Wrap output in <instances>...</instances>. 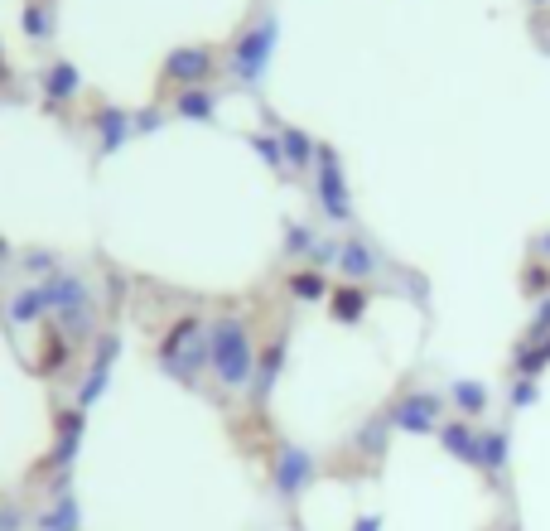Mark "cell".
Returning a JSON list of instances; mask_svg holds the SVG:
<instances>
[{
	"instance_id": "6da1fadb",
	"label": "cell",
	"mask_w": 550,
	"mask_h": 531,
	"mask_svg": "<svg viewBox=\"0 0 550 531\" xmlns=\"http://www.w3.org/2000/svg\"><path fill=\"white\" fill-rule=\"evenodd\" d=\"M256 338L242 314H218L208 319V372L218 377L222 392H251L256 377Z\"/></svg>"
},
{
	"instance_id": "7a4b0ae2",
	"label": "cell",
	"mask_w": 550,
	"mask_h": 531,
	"mask_svg": "<svg viewBox=\"0 0 550 531\" xmlns=\"http://www.w3.org/2000/svg\"><path fill=\"white\" fill-rule=\"evenodd\" d=\"M155 367L174 382H184V387L198 382V372H208V324H203V314H179L169 324L155 343Z\"/></svg>"
},
{
	"instance_id": "3957f363",
	"label": "cell",
	"mask_w": 550,
	"mask_h": 531,
	"mask_svg": "<svg viewBox=\"0 0 550 531\" xmlns=\"http://www.w3.org/2000/svg\"><path fill=\"white\" fill-rule=\"evenodd\" d=\"M275 39H280V20L271 10H261L251 25L237 29V39L227 44V73L237 83H261L266 68H271V54H275Z\"/></svg>"
},
{
	"instance_id": "277c9868",
	"label": "cell",
	"mask_w": 550,
	"mask_h": 531,
	"mask_svg": "<svg viewBox=\"0 0 550 531\" xmlns=\"http://www.w3.org/2000/svg\"><path fill=\"white\" fill-rule=\"evenodd\" d=\"M314 194L329 223H348L353 218V194H348V179H343V160L333 155V145H319V160H314Z\"/></svg>"
},
{
	"instance_id": "5b68a950",
	"label": "cell",
	"mask_w": 550,
	"mask_h": 531,
	"mask_svg": "<svg viewBox=\"0 0 550 531\" xmlns=\"http://www.w3.org/2000/svg\"><path fill=\"white\" fill-rule=\"evenodd\" d=\"M213 68H218V54L208 49V44H179V49H169L165 63H160V83L165 87H208L213 78Z\"/></svg>"
},
{
	"instance_id": "8992f818",
	"label": "cell",
	"mask_w": 550,
	"mask_h": 531,
	"mask_svg": "<svg viewBox=\"0 0 550 531\" xmlns=\"http://www.w3.org/2000/svg\"><path fill=\"white\" fill-rule=\"evenodd\" d=\"M116 353H121V338H116V334H97V338H92V363H87L83 387H78V396H73V406H78V411H87V406H97V401H102V392H107V382H111V367H116Z\"/></svg>"
},
{
	"instance_id": "52a82bcc",
	"label": "cell",
	"mask_w": 550,
	"mask_h": 531,
	"mask_svg": "<svg viewBox=\"0 0 550 531\" xmlns=\"http://www.w3.org/2000/svg\"><path fill=\"white\" fill-rule=\"evenodd\" d=\"M314 454L300 445H280V454H275V469H271V488L285 498V503H295L304 488H309V478H314Z\"/></svg>"
},
{
	"instance_id": "ba28073f",
	"label": "cell",
	"mask_w": 550,
	"mask_h": 531,
	"mask_svg": "<svg viewBox=\"0 0 550 531\" xmlns=\"http://www.w3.org/2000/svg\"><path fill=\"white\" fill-rule=\"evenodd\" d=\"M440 411H444V396L411 392V396H401V401H396L391 425H396L401 435H435V430H440Z\"/></svg>"
},
{
	"instance_id": "9c48e42d",
	"label": "cell",
	"mask_w": 550,
	"mask_h": 531,
	"mask_svg": "<svg viewBox=\"0 0 550 531\" xmlns=\"http://www.w3.org/2000/svg\"><path fill=\"white\" fill-rule=\"evenodd\" d=\"M73 367V338L58 329L54 319H44L39 324V353H34V377H44V382H58L63 372Z\"/></svg>"
},
{
	"instance_id": "30bf717a",
	"label": "cell",
	"mask_w": 550,
	"mask_h": 531,
	"mask_svg": "<svg viewBox=\"0 0 550 531\" xmlns=\"http://www.w3.org/2000/svg\"><path fill=\"white\" fill-rule=\"evenodd\" d=\"M78 92H83V68H78L73 58H54V63L39 73V97H44V112L68 107Z\"/></svg>"
},
{
	"instance_id": "8fae6325",
	"label": "cell",
	"mask_w": 550,
	"mask_h": 531,
	"mask_svg": "<svg viewBox=\"0 0 550 531\" xmlns=\"http://www.w3.org/2000/svg\"><path fill=\"white\" fill-rule=\"evenodd\" d=\"M285 358H290V334H275L261 353H256V377H251V401L256 406H266L275 392V382H280V372H285Z\"/></svg>"
},
{
	"instance_id": "7c38bea8",
	"label": "cell",
	"mask_w": 550,
	"mask_h": 531,
	"mask_svg": "<svg viewBox=\"0 0 550 531\" xmlns=\"http://www.w3.org/2000/svg\"><path fill=\"white\" fill-rule=\"evenodd\" d=\"M83 430H87V411H78V406L58 411L54 449H49V464H54V469H68V464L78 459V449H83Z\"/></svg>"
},
{
	"instance_id": "4fadbf2b",
	"label": "cell",
	"mask_w": 550,
	"mask_h": 531,
	"mask_svg": "<svg viewBox=\"0 0 550 531\" xmlns=\"http://www.w3.org/2000/svg\"><path fill=\"white\" fill-rule=\"evenodd\" d=\"M169 116H179V121H189V126H208V121L218 116V92H213V87H179Z\"/></svg>"
},
{
	"instance_id": "5bb4252c",
	"label": "cell",
	"mask_w": 550,
	"mask_h": 531,
	"mask_svg": "<svg viewBox=\"0 0 550 531\" xmlns=\"http://www.w3.org/2000/svg\"><path fill=\"white\" fill-rule=\"evenodd\" d=\"M131 136H136V121L126 107H97V155H116Z\"/></svg>"
},
{
	"instance_id": "9a60e30c",
	"label": "cell",
	"mask_w": 550,
	"mask_h": 531,
	"mask_svg": "<svg viewBox=\"0 0 550 531\" xmlns=\"http://www.w3.org/2000/svg\"><path fill=\"white\" fill-rule=\"evenodd\" d=\"M39 285H44V295H49V309H54V314H68V309H78V305H92L87 280L73 276V271H54V276L39 280Z\"/></svg>"
},
{
	"instance_id": "2e32d148",
	"label": "cell",
	"mask_w": 550,
	"mask_h": 531,
	"mask_svg": "<svg viewBox=\"0 0 550 531\" xmlns=\"http://www.w3.org/2000/svg\"><path fill=\"white\" fill-rule=\"evenodd\" d=\"M285 290H290V300H300V305H319V300L333 295V280L324 276L319 266H295V271L285 276Z\"/></svg>"
},
{
	"instance_id": "e0dca14e",
	"label": "cell",
	"mask_w": 550,
	"mask_h": 531,
	"mask_svg": "<svg viewBox=\"0 0 550 531\" xmlns=\"http://www.w3.org/2000/svg\"><path fill=\"white\" fill-rule=\"evenodd\" d=\"M338 271H343V280L362 285V280L377 271V252L362 237H348V242H338Z\"/></svg>"
},
{
	"instance_id": "ac0fdd59",
	"label": "cell",
	"mask_w": 550,
	"mask_h": 531,
	"mask_svg": "<svg viewBox=\"0 0 550 531\" xmlns=\"http://www.w3.org/2000/svg\"><path fill=\"white\" fill-rule=\"evenodd\" d=\"M54 309H49V295H44V285H20L15 295H10V324H44Z\"/></svg>"
},
{
	"instance_id": "d6986e66",
	"label": "cell",
	"mask_w": 550,
	"mask_h": 531,
	"mask_svg": "<svg viewBox=\"0 0 550 531\" xmlns=\"http://www.w3.org/2000/svg\"><path fill=\"white\" fill-rule=\"evenodd\" d=\"M280 150H285V169H314L319 160V140H309L300 126H280Z\"/></svg>"
},
{
	"instance_id": "ffe728a7",
	"label": "cell",
	"mask_w": 550,
	"mask_h": 531,
	"mask_svg": "<svg viewBox=\"0 0 550 531\" xmlns=\"http://www.w3.org/2000/svg\"><path fill=\"white\" fill-rule=\"evenodd\" d=\"M329 314L338 319V324H362V314H367V290H362V285H353V280L333 285Z\"/></svg>"
},
{
	"instance_id": "44dd1931",
	"label": "cell",
	"mask_w": 550,
	"mask_h": 531,
	"mask_svg": "<svg viewBox=\"0 0 550 531\" xmlns=\"http://www.w3.org/2000/svg\"><path fill=\"white\" fill-rule=\"evenodd\" d=\"M478 430L473 425H464V420H454V425H440V445L454 454V459H464V464H473L478 469Z\"/></svg>"
},
{
	"instance_id": "7402d4cb",
	"label": "cell",
	"mask_w": 550,
	"mask_h": 531,
	"mask_svg": "<svg viewBox=\"0 0 550 531\" xmlns=\"http://www.w3.org/2000/svg\"><path fill=\"white\" fill-rule=\"evenodd\" d=\"M34 527H39V531H78V527H83V507H78V498H68V493H63L49 512H39V517H34Z\"/></svg>"
},
{
	"instance_id": "603a6c76",
	"label": "cell",
	"mask_w": 550,
	"mask_h": 531,
	"mask_svg": "<svg viewBox=\"0 0 550 531\" xmlns=\"http://www.w3.org/2000/svg\"><path fill=\"white\" fill-rule=\"evenodd\" d=\"M20 25L34 44H44V39H54V5L49 0H25V15H20Z\"/></svg>"
},
{
	"instance_id": "cb8c5ba5",
	"label": "cell",
	"mask_w": 550,
	"mask_h": 531,
	"mask_svg": "<svg viewBox=\"0 0 550 531\" xmlns=\"http://www.w3.org/2000/svg\"><path fill=\"white\" fill-rule=\"evenodd\" d=\"M502 464H507V430H488V435L478 440V469L502 474Z\"/></svg>"
},
{
	"instance_id": "d4e9b609",
	"label": "cell",
	"mask_w": 550,
	"mask_h": 531,
	"mask_svg": "<svg viewBox=\"0 0 550 531\" xmlns=\"http://www.w3.org/2000/svg\"><path fill=\"white\" fill-rule=\"evenodd\" d=\"M454 406L464 416H483L488 411V387L483 382H454Z\"/></svg>"
},
{
	"instance_id": "484cf974",
	"label": "cell",
	"mask_w": 550,
	"mask_h": 531,
	"mask_svg": "<svg viewBox=\"0 0 550 531\" xmlns=\"http://www.w3.org/2000/svg\"><path fill=\"white\" fill-rule=\"evenodd\" d=\"M314 247H319V232L304 223H290L285 227V256H314Z\"/></svg>"
},
{
	"instance_id": "4316f807",
	"label": "cell",
	"mask_w": 550,
	"mask_h": 531,
	"mask_svg": "<svg viewBox=\"0 0 550 531\" xmlns=\"http://www.w3.org/2000/svg\"><path fill=\"white\" fill-rule=\"evenodd\" d=\"M247 145H251V150H256V155H261V160H266L271 169H280V174H285V150H280V136H247Z\"/></svg>"
},
{
	"instance_id": "83f0119b",
	"label": "cell",
	"mask_w": 550,
	"mask_h": 531,
	"mask_svg": "<svg viewBox=\"0 0 550 531\" xmlns=\"http://www.w3.org/2000/svg\"><path fill=\"white\" fill-rule=\"evenodd\" d=\"M522 290L526 295H550V266L546 261H531L522 271Z\"/></svg>"
},
{
	"instance_id": "f1b7e54d",
	"label": "cell",
	"mask_w": 550,
	"mask_h": 531,
	"mask_svg": "<svg viewBox=\"0 0 550 531\" xmlns=\"http://www.w3.org/2000/svg\"><path fill=\"white\" fill-rule=\"evenodd\" d=\"M546 363H550V338L546 343H536V348H526L522 358H517V372H522V377H536Z\"/></svg>"
},
{
	"instance_id": "f546056e",
	"label": "cell",
	"mask_w": 550,
	"mask_h": 531,
	"mask_svg": "<svg viewBox=\"0 0 550 531\" xmlns=\"http://www.w3.org/2000/svg\"><path fill=\"white\" fill-rule=\"evenodd\" d=\"M20 266H25L29 276H44V280H49V276L58 271V256H54V252H25V256H20Z\"/></svg>"
},
{
	"instance_id": "4dcf8cb0",
	"label": "cell",
	"mask_w": 550,
	"mask_h": 531,
	"mask_svg": "<svg viewBox=\"0 0 550 531\" xmlns=\"http://www.w3.org/2000/svg\"><path fill=\"white\" fill-rule=\"evenodd\" d=\"M131 121H136V136H150V131L165 126V107H145V112H136Z\"/></svg>"
},
{
	"instance_id": "1f68e13d",
	"label": "cell",
	"mask_w": 550,
	"mask_h": 531,
	"mask_svg": "<svg viewBox=\"0 0 550 531\" xmlns=\"http://www.w3.org/2000/svg\"><path fill=\"white\" fill-rule=\"evenodd\" d=\"M531 401H536V382L526 377V382H517V387H512V406H531Z\"/></svg>"
},
{
	"instance_id": "d6a6232c",
	"label": "cell",
	"mask_w": 550,
	"mask_h": 531,
	"mask_svg": "<svg viewBox=\"0 0 550 531\" xmlns=\"http://www.w3.org/2000/svg\"><path fill=\"white\" fill-rule=\"evenodd\" d=\"M541 334H550V300L536 309V329H531V338H541Z\"/></svg>"
},
{
	"instance_id": "836d02e7",
	"label": "cell",
	"mask_w": 550,
	"mask_h": 531,
	"mask_svg": "<svg viewBox=\"0 0 550 531\" xmlns=\"http://www.w3.org/2000/svg\"><path fill=\"white\" fill-rule=\"evenodd\" d=\"M353 531H382V517H362Z\"/></svg>"
},
{
	"instance_id": "e575fe53",
	"label": "cell",
	"mask_w": 550,
	"mask_h": 531,
	"mask_svg": "<svg viewBox=\"0 0 550 531\" xmlns=\"http://www.w3.org/2000/svg\"><path fill=\"white\" fill-rule=\"evenodd\" d=\"M10 78H15V73H10V63H5V49H0V87H10Z\"/></svg>"
},
{
	"instance_id": "d590c367",
	"label": "cell",
	"mask_w": 550,
	"mask_h": 531,
	"mask_svg": "<svg viewBox=\"0 0 550 531\" xmlns=\"http://www.w3.org/2000/svg\"><path fill=\"white\" fill-rule=\"evenodd\" d=\"M10 256H15V247H10V242H5V237H0V266H5V261H10Z\"/></svg>"
},
{
	"instance_id": "8d00e7d4",
	"label": "cell",
	"mask_w": 550,
	"mask_h": 531,
	"mask_svg": "<svg viewBox=\"0 0 550 531\" xmlns=\"http://www.w3.org/2000/svg\"><path fill=\"white\" fill-rule=\"evenodd\" d=\"M541 252H546V256H550V237H546V242H541Z\"/></svg>"
}]
</instances>
